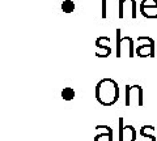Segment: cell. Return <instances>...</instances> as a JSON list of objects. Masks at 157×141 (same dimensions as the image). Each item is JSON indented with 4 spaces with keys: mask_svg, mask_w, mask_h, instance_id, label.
I'll return each instance as SVG.
<instances>
[{
    "mask_svg": "<svg viewBox=\"0 0 157 141\" xmlns=\"http://www.w3.org/2000/svg\"><path fill=\"white\" fill-rule=\"evenodd\" d=\"M94 95L98 103H101L105 107H110V106L115 105V102L119 99V86H118L115 80L102 79L97 82Z\"/></svg>",
    "mask_w": 157,
    "mask_h": 141,
    "instance_id": "obj_1",
    "label": "cell"
},
{
    "mask_svg": "<svg viewBox=\"0 0 157 141\" xmlns=\"http://www.w3.org/2000/svg\"><path fill=\"white\" fill-rule=\"evenodd\" d=\"M115 56L121 58L122 56V48L127 51L128 58H134L135 54V41L131 37H122V30L119 28L115 30Z\"/></svg>",
    "mask_w": 157,
    "mask_h": 141,
    "instance_id": "obj_2",
    "label": "cell"
},
{
    "mask_svg": "<svg viewBox=\"0 0 157 141\" xmlns=\"http://www.w3.org/2000/svg\"><path fill=\"white\" fill-rule=\"evenodd\" d=\"M136 41L139 43L135 48L136 56H139V58H155L156 56L155 41L151 37L140 35V37H137Z\"/></svg>",
    "mask_w": 157,
    "mask_h": 141,
    "instance_id": "obj_3",
    "label": "cell"
},
{
    "mask_svg": "<svg viewBox=\"0 0 157 141\" xmlns=\"http://www.w3.org/2000/svg\"><path fill=\"white\" fill-rule=\"evenodd\" d=\"M124 103L127 107L132 105H136L141 107L144 105L143 97V87L140 85H126V101Z\"/></svg>",
    "mask_w": 157,
    "mask_h": 141,
    "instance_id": "obj_4",
    "label": "cell"
},
{
    "mask_svg": "<svg viewBox=\"0 0 157 141\" xmlns=\"http://www.w3.org/2000/svg\"><path fill=\"white\" fill-rule=\"evenodd\" d=\"M119 139L118 141H136V129L134 125L124 124L123 118H119Z\"/></svg>",
    "mask_w": 157,
    "mask_h": 141,
    "instance_id": "obj_5",
    "label": "cell"
},
{
    "mask_svg": "<svg viewBox=\"0 0 157 141\" xmlns=\"http://www.w3.org/2000/svg\"><path fill=\"white\" fill-rule=\"evenodd\" d=\"M110 41L109 37H98L96 39V47L98 50L94 52V55L97 58H107L111 55V48L109 46Z\"/></svg>",
    "mask_w": 157,
    "mask_h": 141,
    "instance_id": "obj_6",
    "label": "cell"
},
{
    "mask_svg": "<svg viewBox=\"0 0 157 141\" xmlns=\"http://www.w3.org/2000/svg\"><path fill=\"white\" fill-rule=\"evenodd\" d=\"M139 9L145 18H157V0H143Z\"/></svg>",
    "mask_w": 157,
    "mask_h": 141,
    "instance_id": "obj_7",
    "label": "cell"
},
{
    "mask_svg": "<svg viewBox=\"0 0 157 141\" xmlns=\"http://www.w3.org/2000/svg\"><path fill=\"white\" fill-rule=\"evenodd\" d=\"M94 129H104V132L97 135L94 137V141H114L113 140V135H114V131L109 125H96Z\"/></svg>",
    "mask_w": 157,
    "mask_h": 141,
    "instance_id": "obj_8",
    "label": "cell"
},
{
    "mask_svg": "<svg viewBox=\"0 0 157 141\" xmlns=\"http://www.w3.org/2000/svg\"><path fill=\"white\" fill-rule=\"evenodd\" d=\"M156 128L153 125H143L140 128V136L143 139L140 141H157V137L155 136Z\"/></svg>",
    "mask_w": 157,
    "mask_h": 141,
    "instance_id": "obj_9",
    "label": "cell"
},
{
    "mask_svg": "<svg viewBox=\"0 0 157 141\" xmlns=\"http://www.w3.org/2000/svg\"><path fill=\"white\" fill-rule=\"evenodd\" d=\"M131 9V18L135 20L136 18V0H124V13L127 9Z\"/></svg>",
    "mask_w": 157,
    "mask_h": 141,
    "instance_id": "obj_10",
    "label": "cell"
},
{
    "mask_svg": "<svg viewBox=\"0 0 157 141\" xmlns=\"http://www.w3.org/2000/svg\"><path fill=\"white\" fill-rule=\"evenodd\" d=\"M62 11L64 12V13H72L73 11H75V8H76V4L73 3V0H64V2L62 3Z\"/></svg>",
    "mask_w": 157,
    "mask_h": 141,
    "instance_id": "obj_11",
    "label": "cell"
},
{
    "mask_svg": "<svg viewBox=\"0 0 157 141\" xmlns=\"http://www.w3.org/2000/svg\"><path fill=\"white\" fill-rule=\"evenodd\" d=\"M60 95L64 101H72L73 98H75V90H73L71 86H66L64 89L62 90Z\"/></svg>",
    "mask_w": 157,
    "mask_h": 141,
    "instance_id": "obj_12",
    "label": "cell"
},
{
    "mask_svg": "<svg viewBox=\"0 0 157 141\" xmlns=\"http://www.w3.org/2000/svg\"><path fill=\"white\" fill-rule=\"evenodd\" d=\"M118 17H124V0H119V9H118Z\"/></svg>",
    "mask_w": 157,
    "mask_h": 141,
    "instance_id": "obj_13",
    "label": "cell"
},
{
    "mask_svg": "<svg viewBox=\"0 0 157 141\" xmlns=\"http://www.w3.org/2000/svg\"><path fill=\"white\" fill-rule=\"evenodd\" d=\"M101 17L106 18L107 17V11H106V0H102V9H101Z\"/></svg>",
    "mask_w": 157,
    "mask_h": 141,
    "instance_id": "obj_14",
    "label": "cell"
}]
</instances>
